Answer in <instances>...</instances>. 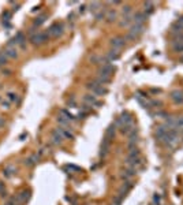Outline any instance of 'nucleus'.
<instances>
[{
  "instance_id": "1",
  "label": "nucleus",
  "mask_w": 183,
  "mask_h": 205,
  "mask_svg": "<svg viewBox=\"0 0 183 205\" xmlns=\"http://www.w3.org/2000/svg\"><path fill=\"white\" fill-rule=\"evenodd\" d=\"M49 40V34L48 31H37V33H33V36L30 37V43L33 45H43L47 41Z\"/></svg>"
},
{
  "instance_id": "2",
  "label": "nucleus",
  "mask_w": 183,
  "mask_h": 205,
  "mask_svg": "<svg viewBox=\"0 0 183 205\" xmlns=\"http://www.w3.org/2000/svg\"><path fill=\"white\" fill-rule=\"evenodd\" d=\"M86 88L92 92V94H94V96H104V94L108 93V89L107 88L101 86V85H99L96 81L94 82H87L86 84Z\"/></svg>"
},
{
  "instance_id": "3",
  "label": "nucleus",
  "mask_w": 183,
  "mask_h": 205,
  "mask_svg": "<svg viewBox=\"0 0 183 205\" xmlns=\"http://www.w3.org/2000/svg\"><path fill=\"white\" fill-rule=\"evenodd\" d=\"M144 33V25H131L130 26V30H128L127 36L124 37L126 41L127 40H135Z\"/></svg>"
},
{
  "instance_id": "4",
  "label": "nucleus",
  "mask_w": 183,
  "mask_h": 205,
  "mask_svg": "<svg viewBox=\"0 0 183 205\" xmlns=\"http://www.w3.org/2000/svg\"><path fill=\"white\" fill-rule=\"evenodd\" d=\"M47 31H48L49 37L58 39V37H60L63 34V31H64V26H63V23H60V22H55V23H52L51 26L48 27Z\"/></svg>"
},
{
  "instance_id": "5",
  "label": "nucleus",
  "mask_w": 183,
  "mask_h": 205,
  "mask_svg": "<svg viewBox=\"0 0 183 205\" xmlns=\"http://www.w3.org/2000/svg\"><path fill=\"white\" fill-rule=\"evenodd\" d=\"M113 71H115V67H113L111 63H105V64H101V67L99 68V77L111 78Z\"/></svg>"
},
{
  "instance_id": "6",
  "label": "nucleus",
  "mask_w": 183,
  "mask_h": 205,
  "mask_svg": "<svg viewBox=\"0 0 183 205\" xmlns=\"http://www.w3.org/2000/svg\"><path fill=\"white\" fill-rule=\"evenodd\" d=\"M51 141H52L53 145H62V144H63V141H64V137H63V134H62L60 127H58V129H55V130H52Z\"/></svg>"
},
{
  "instance_id": "7",
  "label": "nucleus",
  "mask_w": 183,
  "mask_h": 205,
  "mask_svg": "<svg viewBox=\"0 0 183 205\" xmlns=\"http://www.w3.org/2000/svg\"><path fill=\"white\" fill-rule=\"evenodd\" d=\"M132 122H134V121H132L131 115L128 112H122V115L116 119V125H118L119 127L126 126V125H130V123H132Z\"/></svg>"
},
{
  "instance_id": "8",
  "label": "nucleus",
  "mask_w": 183,
  "mask_h": 205,
  "mask_svg": "<svg viewBox=\"0 0 183 205\" xmlns=\"http://www.w3.org/2000/svg\"><path fill=\"white\" fill-rule=\"evenodd\" d=\"M109 45L112 47V49L119 51V49H122L126 45V39L124 37H115V39H112L109 41Z\"/></svg>"
},
{
  "instance_id": "9",
  "label": "nucleus",
  "mask_w": 183,
  "mask_h": 205,
  "mask_svg": "<svg viewBox=\"0 0 183 205\" xmlns=\"http://www.w3.org/2000/svg\"><path fill=\"white\" fill-rule=\"evenodd\" d=\"M82 100H83V103L86 104V105H90V107H94V105H101V103L97 100V97L94 96V94H85L83 97H82Z\"/></svg>"
},
{
  "instance_id": "10",
  "label": "nucleus",
  "mask_w": 183,
  "mask_h": 205,
  "mask_svg": "<svg viewBox=\"0 0 183 205\" xmlns=\"http://www.w3.org/2000/svg\"><path fill=\"white\" fill-rule=\"evenodd\" d=\"M109 146H111V141H109L108 138L104 137V140H103V142H101V148H100V153H99V156L101 157V159H103V157H105L107 154H108Z\"/></svg>"
},
{
  "instance_id": "11",
  "label": "nucleus",
  "mask_w": 183,
  "mask_h": 205,
  "mask_svg": "<svg viewBox=\"0 0 183 205\" xmlns=\"http://www.w3.org/2000/svg\"><path fill=\"white\" fill-rule=\"evenodd\" d=\"M14 40H15V43H17V45H19L22 49H26L27 48V45H26V36H25L22 31H18V33L15 34Z\"/></svg>"
},
{
  "instance_id": "12",
  "label": "nucleus",
  "mask_w": 183,
  "mask_h": 205,
  "mask_svg": "<svg viewBox=\"0 0 183 205\" xmlns=\"http://www.w3.org/2000/svg\"><path fill=\"white\" fill-rule=\"evenodd\" d=\"M131 189H132V182H131V181H126L124 183H123V185L120 186V189H119L118 195H120V197L124 198L126 195H127L128 191L131 190Z\"/></svg>"
},
{
  "instance_id": "13",
  "label": "nucleus",
  "mask_w": 183,
  "mask_h": 205,
  "mask_svg": "<svg viewBox=\"0 0 183 205\" xmlns=\"http://www.w3.org/2000/svg\"><path fill=\"white\" fill-rule=\"evenodd\" d=\"M30 197H31V191L29 190V189H23V190L17 194L15 198H17V201H19V203H26Z\"/></svg>"
},
{
  "instance_id": "14",
  "label": "nucleus",
  "mask_w": 183,
  "mask_h": 205,
  "mask_svg": "<svg viewBox=\"0 0 183 205\" xmlns=\"http://www.w3.org/2000/svg\"><path fill=\"white\" fill-rule=\"evenodd\" d=\"M148 19V15L145 12H135L132 15V22L135 25H144V22Z\"/></svg>"
},
{
  "instance_id": "15",
  "label": "nucleus",
  "mask_w": 183,
  "mask_h": 205,
  "mask_svg": "<svg viewBox=\"0 0 183 205\" xmlns=\"http://www.w3.org/2000/svg\"><path fill=\"white\" fill-rule=\"evenodd\" d=\"M39 160H40V156L34 153V154H30V156L27 157V159L25 160L23 163H25V166H26V167H29V168H33V167L36 166L37 163H39Z\"/></svg>"
},
{
  "instance_id": "16",
  "label": "nucleus",
  "mask_w": 183,
  "mask_h": 205,
  "mask_svg": "<svg viewBox=\"0 0 183 205\" xmlns=\"http://www.w3.org/2000/svg\"><path fill=\"white\" fill-rule=\"evenodd\" d=\"M18 170L15 166H7L4 170H3V176L4 178H12L14 175H17Z\"/></svg>"
},
{
  "instance_id": "17",
  "label": "nucleus",
  "mask_w": 183,
  "mask_h": 205,
  "mask_svg": "<svg viewBox=\"0 0 183 205\" xmlns=\"http://www.w3.org/2000/svg\"><path fill=\"white\" fill-rule=\"evenodd\" d=\"M6 56H7V59H17L18 58V51L15 47H7V48L3 51Z\"/></svg>"
},
{
  "instance_id": "18",
  "label": "nucleus",
  "mask_w": 183,
  "mask_h": 205,
  "mask_svg": "<svg viewBox=\"0 0 183 205\" xmlns=\"http://www.w3.org/2000/svg\"><path fill=\"white\" fill-rule=\"evenodd\" d=\"M171 100L175 104H183V93L181 90H173L171 93Z\"/></svg>"
},
{
  "instance_id": "19",
  "label": "nucleus",
  "mask_w": 183,
  "mask_h": 205,
  "mask_svg": "<svg viewBox=\"0 0 183 205\" xmlns=\"http://www.w3.org/2000/svg\"><path fill=\"white\" fill-rule=\"evenodd\" d=\"M135 172H137V170L135 168H131V167H128L127 170H124V171L122 172V179H124V181H128L130 178H132V176L135 175Z\"/></svg>"
},
{
  "instance_id": "20",
  "label": "nucleus",
  "mask_w": 183,
  "mask_h": 205,
  "mask_svg": "<svg viewBox=\"0 0 183 205\" xmlns=\"http://www.w3.org/2000/svg\"><path fill=\"white\" fill-rule=\"evenodd\" d=\"M115 134H116V125L108 126V129L105 130V138H108L109 141H112L113 137H115Z\"/></svg>"
},
{
  "instance_id": "21",
  "label": "nucleus",
  "mask_w": 183,
  "mask_h": 205,
  "mask_svg": "<svg viewBox=\"0 0 183 205\" xmlns=\"http://www.w3.org/2000/svg\"><path fill=\"white\" fill-rule=\"evenodd\" d=\"M6 99H7L8 101H11V103H17V104L21 103V97L18 96L15 92H7V93H6Z\"/></svg>"
},
{
  "instance_id": "22",
  "label": "nucleus",
  "mask_w": 183,
  "mask_h": 205,
  "mask_svg": "<svg viewBox=\"0 0 183 205\" xmlns=\"http://www.w3.org/2000/svg\"><path fill=\"white\" fill-rule=\"evenodd\" d=\"M168 130H169V127H167L165 125H164V126H159V127H157V130H156V137L159 138L160 141H161V138L167 134V131H168Z\"/></svg>"
},
{
  "instance_id": "23",
  "label": "nucleus",
  "mask_w": 183,
  "mask_h": 205,
  "mask_svg": "<svg viewBox=\"0 0 183 205\" xmlns=\"http://www.w3.org/2000/svg\"><path fill=\"white\" fill-rule=\"evenodd\" d=\"M135 129H137V127H135L134 122H132V123H130V125L122 126V127H120V133H122V134H126V135H128V134H130L132 130H135Z\"/></svg>"
},
{
  "instance_id": "24",
  "label": "nucleus",
  "mask_w": 183,
  "mask_h": 205,
  "mask_svg": "<svg viewBox=\"0 0 183 205\" xmlns=\"http://www.w3.org/2000/svg\"><path fill=\"white\" fill-rule=\"evenodd\" d=\"M47 18H48V15H47V14H43V15H40V17H37L36 19H34V22H33V27L41 26V25L47 21Z\"/></svg>"
},
{
  "instance_id": "25",
  "label": "nucleus",
  "mask_w": 183,
  "mask_h": 205,
  "mask_svg": "<svg viewBox=\"0 0 183 205\" xmlns=\"http://www.w3.org/2000/svg\"><path fill=\"white\" fill-rule=\"evenodd\" d=\"M131 23H132V17H131V15H124V17H123V19L120 21V26L122 27L131 26Z\"/></svg>"
},
{
  "instance_id": "26",
  "label": "nucleus",
  "mask_w": 183,
  "mask_h": 205,
  "mask_svg": "<svg viewBox=\"0 0 183 205\" xmlns=\"http://www.w3.org/2000/svg\"><path fill=\"white\" fill-rule=\"evenodd\" d=\"M56 121H58V123H59V125L62 126L63 129H67V127H70V121H67V119H66V118H63L62 115H59Z\"/></svg>"
},
{
  "instance_id": "27",
  "label": "nucleus",
  "mask_w": 183,
  "mask_h": 205,
  "mask_svg": "<svg viewBox=\"0 0 183 205\" xmlns=\"http://www.w3.org/2000/svg\"><path fill=\"white\" fill-rule=\"evenodd\" d=\"M60 115L63 116V118H66V119H67V121H70V122H72V121L75 119V116L72 115L71 112H68L67 109H64V108L60 109Z\"/></svg>"
},
{
  "instance_id": "28",
  "label": "nucleus",
  "mask_w": 183,
  "mask_h": 205,
  "mask_svg": "<svg viewBox=\"0 0 183 205\" xmlns=\"http://www.w3.org/2000/svg\"><path fill=\"white\" fill-rule=\"evenodd\" d=\"M144 7H145V14H152V12L154 11V4L152 2H145V4H144Z\"/></svg>"
},
{
  "instance_id": "29",
  "label": "nucleus",
  "mask_w": 183,
  "mask_h": 205,
  "mask_svg": "<svg viewBox=\"0 0 183 205\" xmlns=\"http://www.w3.org/2000/svg\"><path fill=\"white\" fill-rule=\"evenodd\" d=\"M105 19H107V22H115L116 21V11L115 10H111V11H108L107 12V15H105Z\"/></svg>"
},
{
  "instance_id": "30",
  "label": "nucleus",
  "mask_w": 183,
  "mask_h": 205,
  "mask_svg": "<svg viewBox=\"0 0 183 205\" xmlns=\"http://www.w3.org/2000/svg\"><path fill=\"white\" fill-rule=\"evenodd\" d=\"M60 130H62V134H63V137H64V138L74 140V134L70 131V129H63V127H60Z\"/></svg>"
},
{
  "instance_id": "31",
  "label": "nucleus",
  "mask_w": 183,
  "mask_h": 205,
  "mask_svg": "<svg viewBox=\"0 0 183 205\" xmlns=\"http://www.w3.org/2000/svg\"><path fill=\"white\" fill-rule=\"evenodd\" d=\"M100 7H101V3H99V2H93V3H90V11H92V12H96V14H97V12L101 10Z\"/></svg>"
},
{
  "instance_id": "32",
  "label": "nucleus",
  "mask_w": 183,
  "mask_h": 205,
  "mask_svg": "<svg viewBox=\"0 0 183 205\" xmlns=\"http://www.w3.org/2000/svg\"><path fill=\"white\" fill-rule=\"evenodd\" d=\"M11 17H12V12H11V11H8V10L3 11V14H2L3 22H10V21H11Z\"/></svg>"
},
{
  "instance_id": "33",
  "label": "nucleus",
  "mask_w": 183,
  "mask_h": 205,
  "mask_svg": "<svg viewBox=\"0 0 183 205\" xmlns=\"http://www.w3.org/2000/svg\"><path fill=\"white\" fill-rule=\"evenodd\" d=\"M105 11L104 10H100L99 12L96 14V21H103V19H105Z\"/></svg>"
},
{
  "instance_id": "34",
  "label": "nucleus",
  "mask_w": 183,
  "mask_h": 205,
  "mask_svg": "<svg viewBox=\"0 0 183 205\" xmlns=\"http://www.w3.org/2000/svg\"><path fill=\"white\" fill-rule=\"evenodd\" d=\"M7 62H8L7 56H6L3 52H0V67H2V66H6V64H7Z\"/></svg>"
},
{
  "instance_id": "35",
  "label": "nucleus",
  "mask_w": 183,
  "mask_h": 205,
  "mask_svg": "<svg viewBox=\"0 0 183 205\" xmlns=\"http://www.w3.org/2000/svg\"><path fill=\"white\" fill-rule=\"evenodd\" d=\"M0 195H2L3 198L7 197V191H6V186L3 182H0Z\"/></svg>"
},
{
  "instance_id": "36",
  "label": "nucleus",
  "mask_w": 183,
  "mask_h": 205,
  "mask_svg": "<svg viewBox=\"0 0 183 205\" xmlns=\"http://www.w3.org/2000/svg\"><path fill=\"white\" fill-rule=\"evenodd\" d=\"M2 108L3 109H10L11 108V101H8L7 99L3 100V101H2Z\"/></svg>"
},
{
  "instance_id": "37",
  "label": "nucleus",
  "mask_w": 183,
  "mask_h": 205,
  "mask_svg": "<svg viewBox=\"0 0 183 205\" xmlns=\"http://www.w3.org/2000/svg\"><path fill=\"white\" fill-rule=\"evenodd\" d=\"M122 203H123V197L115 195V198H113V201H112V205H120Z\"/></svg>"
},
{
  "instance_id": "38",
  "label": "nucleus",
  "mask_w": 183,
  "mask_h": 205,
  "mask_svg": "<svg viewBox=\"0 0 183 205\" xmlns=\"http://www.w3.org/2000/svg\"><path fill=\"white\" fill-rule=\"evenodd\" d=\"M173 49H175V52H179V53H182V55H183V43L175 44V45H173Z\"/></svg>"
},
{
  "instance_id": "39",
  "label": "nucleus",
  "mask_w": 183,
  "mask_h": 205,
  "mask_svg": "<svg viewBox=\"0 0 183 205\" xmlns=\"http://www.w3.org/2000/svg\"><path fill=\"white\" fill-rule=\"evenodd\" d=\"M67 105L70 107V108H77V103H75V99L74 97H71L70 100L67 101Z\"/></svg>"
},
{
  "instance_id": "40",
  "label": "nucleus",
  "mask_w": 183,
  "mask_h": 205,
  "mask_svg": "<svg viewBox=\"0 0 183 205\" xmlns=\"http://www.w3.org/2000/svg\"><path fill=\"white\" fill-rule=\"evenodd\" d=\"M67 168H68V170H71V171H75V172L82 171V168H79V167H77V166H74V164H68Z\"/></svg>"
},
{
  "instance_id": "41",
  "label": "nucleus",
  "mask_w": 183,
  "mask_h": 205,
  "mask_svg": "<svg viewBox=\"0 0 183 205\" xmlns=\"http://www.w3.org/2000/svg\"><path fill=\"white\" fill-rule=\"evenodd\" d=\"M79 111H83V112H86V113H89L92 111V107L90 105H86V104H83V105L81 107V109Z\"/></svg>"
},
{
  "instance_id": "42",
  "label": "nucleus",
  "mask_w": 183,
  "mask_h": 205,
  "mask_svg": "<svg viewBox=\"0 0 183 205\" xmlns=\"http://www.w3.org/2000/svg\"><path fill=\"white\" fill-rule=\"evenodd\" d=\"M160 200H161V197H160L159 194H154L153 195V204L154 205H160Z\"/></svg>"
},
{
  "instance_id": "43",
  "label": "nucleus",
  "mask_w": 183,
  "mask_h": 205,
  "mask_svg": "<svg viewBox=\"0 0 183 205\" xmlns=\"http://www.w3.org/2000/svg\"><path fill=\"white\" fill-rule=\"evenodd\" d=\"M131 12V7L130 6H124L123 7V15H128Z\"/></svg>"
},
{
  "instance_id": "44",
  "label": "nucleus",
  "mask_w": 183,
  "mask_h": 205,
  "mask_svg": "<svg viewBox=\"0 0 183 205\" xmlns=\"http://www.w3.org/2000/svg\"><path fill=\"white\" fill-rule=\"evenodd\" d=\"M87 115H89V113H86L83 111H79V112H78V119H85Z\"/></svg>"
},
{
  "instance_id": "45",
  "label": "nucleus",
  "mask_w": 183,
  "mask_h": 205,
  "mask_svg": "<svg viewBox=\"0 0 183 205\" xmlns=\"http://www.w3.org/2000/svg\"><path fill=\"white\" fill-rule=\"evenodd\" d=\"M150 105H153V107H161V101H157V100H152V101H150Z\"/></svg>"
},
{
  "instance_id": "46",
  "label": "nucleus",
  "mask_w": 183,
  "mask_h": 205,
  "mask_svg": "<svg viewBox=\"0 0 183 205\" xmlns=\"http://www.w3.org/2000/svg\"><path fill=\"white\" fill-rule=\"evenodd\" d=\"M4 126V118H0V127Z\"/></svg>"
},
{
  "instance_id": "47",
  "label": "nucleus",
  "mask_w": 183,
  "mask_h": 205,
  "mask_svg": "<svg viewBox=\"0 0 183 205\" xmlns=\"http://www.w3.org/2000/svg\"><path fill=\"white\" fill-rule=\"evenodd\" d=\"M85 8H86V6H81V8H79V12H81V14L85 11Z\"/></svg>"
},
{
  "instance_id": "48",
  "label": "nucleus",
  "mask_w": 183,
  "mask_h": 205,
  "mask_svg": "<svg viewBox=\"0 0 183 205\" xmlns=\"http://www.w3.org/2000/svg\"><path fill=\"white\" fill-rule=\"evenodd\" d=\"M152 92L153 93H160V90L159 89H152Z\"/></svg>"
},
{
  "instance_id": "49",
  "label": "nucleus",
  "mask_w": 183,
  "mask_h": 205,
  "mask_svg": "<svg viewBox=\"0 0 183 205\" xmlns=\"http://www.w3.org/2000/svg\"><path fill=\"white\" fill-rule=\"evenodd\" d=\"M182 62H183V55H182Z\"/></svg>"
},
{
  "instance_id": "50",
  "label": "nucleus",
  "mask_w": 183,
  "mask_h": 205,
  "mask_svg": "<svg viewBox=\"0 0 183 205\" xmlns=\"http://www.w3.org/2000/svg\"><path fill=\"white\" fill-rule=\"evenodd\" d=\"M0 100H2V99H0Z\"/></svg>"
}]
</instances>
